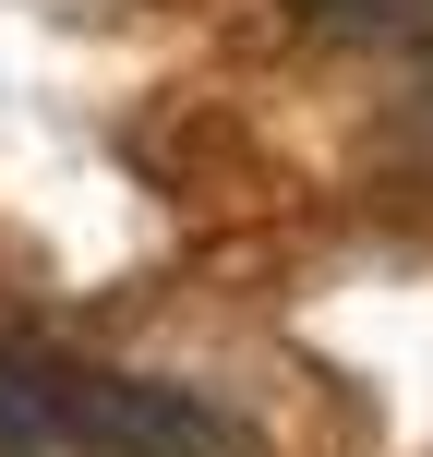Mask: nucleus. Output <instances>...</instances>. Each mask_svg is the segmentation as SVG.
Wrapping results in <instances>:
<instances>
[{
	"mask_svg": "<svg viewBox=\"0 0 433 457\" xmlns=\"http://www.w3.org/2000/svg\"><path fill=\"white\" fill-rule=\"evenodd\" d=\"M0 457H253V434L169 373L0 337Z\"/></svg>",
	"mask_w": 433,
	"mask_h": 457,
	"instance_id": "nucleus-1",
	"label": "nucleus"
},
{
	"mask_svg": "<svg viewBox=\"0 0 433 457\" xmlns=\"http://www.w3.org/2000/svg\"><path fill=\"white\" fill-rule=\"evenodd\" d=\"M289 24L325 48H433V0H289Z\"/></svg>",
	"mask_w": 433,
	"mask_h": 457,
	"instance_id": "nucleus-2",
	"label": "nucleus"
}]
</instances>
